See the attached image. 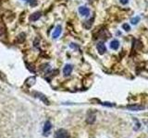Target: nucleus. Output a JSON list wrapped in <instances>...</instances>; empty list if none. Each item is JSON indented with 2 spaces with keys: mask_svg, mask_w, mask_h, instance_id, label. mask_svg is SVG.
Wrapping results in <instances>:
<instances>
[{
  "mask_svg": "<svg viewBox=\"0 0 148 138\" xmlns=\"http://www.w3.org/2000/svg\"><path fill=\"white\" fill-rule=\"evenodd\" d=\"M55 138H69V135L65 129H59L55 133Z\"/></svg>",
  "mask_w": 148,
  "mask_h": 138,
  "instance_id": "obj_1",
  "label": "nucleus"
},
{
  "mask_svg": "<svg viewBox=\"0 0 148 138\" xmlns=\"http://www.w3.org/2000/svg\"><path fill=\"white\" fill-rule=\"evenodd\" d=\"M79 13H80L82 16L87 17L90 15V9L86 7H79Z\"/></svg>",
  "mask_w": 148,
  "mask_h": 138,
  "instance_id": "obj_2",
  "label": "nucleus"
},
{
  "mask_svg": "<svg viewBox=\"0 0 148 138\" xmlns=\"http://www.w3.org/2000/svg\"><path fill=\"white\" fill-rule=\"evenodd\" d=\"M72 72V66L71 64H66L63 68V74L65 76H69Z\"/></svg>",
  "mask_w": 148,
  "mask_h": 138,
  "instance_id": "obj_3",
  "label": "nucleus"
},
{
  "mask_svg": "<svg viewBox=\"0 0 148 138\" xmlns=\"http://www.w3.org/2000/svg\"><path fill=\"white\" fill-rule=\"evenodd\" d=\"M96 48H97V51H98V53L100 54H104L106 53V46H105V44L103 43H97Z\"/></svg>",
  "mask_w": 148,
  "mask_h": 138,
  "instance_id": "obj_4",
  "label": "nucleus"
},
{
  "mask_svg": "<svg viewBox=\"0 0 148 138\" xmlns=\"http://www.w3.org/2000/svg\"><path fill=\"white\" fill-rule=\"evenodd\" d=\"M61 31H62V28L60 25L56 27V29L54 30V32H53V38L54 39H57L58 37H59V35L61 34Z\"/></svg>",
  "mask_w": 148,
  "mask_h": 138,
  "instance_id": "obj_5",
  "label": "nucleus"
},
{
  "mask_svg": "<svg viewBox=\"0 0 148 138\" xmlns=\"http://www.w3.org/2000/svg\"><path fill=\"white\" fill-rule=\"evenodd\" d=\"M42 16V13L39 12V11H37V12H34L32 15L30 17V20L31 21H36V20H38L39 18H41Z\"/></svg>",
  "mask_w": 148,
  "mask_h": 138,
  "instance_id": "obj_6",
  "label": "nucleus"
},
{
  "mask_svg": "<svg viewBox=\"0 0 148 138\" xmlns=\"http://www.w3.org/2000/svg\"><path fill=\"white\" fill-rule=\"evenodd\" d=\"M119 47V41L118 40H113L110 43V48L113 50H118Z\"/></svg>",
  "mask_w": 148,
  "mask_h": 138,
  "instance_id": "obj_7",
  "label": "nucleus"
},
{
  "mask_svg": "<svg viewBox=\"0 0 148 138\" xmlns=\"http://www.w3.org/2000/svg\"><path fill=\"white\" fill-rule=\"evenodd\" d=\"M51 128H52V125H51V122L49 121L45 122V126H44V133L46 135V133H48V132L51 130Z\"/></svg>",
  "mask_w": 148,
  "mask_h": 138,
  "instance_id": "obj_8",
  "label": "nucleus"
},
{
  "mask_svg": "<svg viewBox=\"0 0 148 138\" xmlns=\"http://www.w3.org/2000/svg\"><path fill=\"white\" fill-rule=\"evenodd\" d=\"M128 109L132 110H143V107L141 105H130V106H128Z\"/></svg>",
  "mask_w": 148,
  "mask_h": 138,
  "instance_id": "obj_9",
  "label": "nucleus"
},
{
  "mask_svg": "<svg viewBox=\"0 0 148 138\" xmlns=\"http://www.w3.org/2000/svg\"><path fill=\"white\" fill-rule=\"evenodd\" d=\"M86 121H87L88 123H92V122L95 121V116L94 114L90 115V113H89V116H88V118L86 119Z\"/></svg>",
  "mask_w": 148,
  "mask_h": 138,
  "instance_id": "obj_10",
  "label": "nucleus"
},
{
  "mask_svg": "<svg viewBox=\"0 0 148 138\" xmlns=\"http://www.w3.org/2000/svg\"><path fill=\"white\" fill-rule=\"evenodd\" d=\"M18 40L20 43H22V41L25 40V34L24 33H21L20 35L18 36Z\"/></svg>",
  "mask_w": 148,
  "mask_h": 138,
  "instance_id": "obj_11",
  "label": "nucleus"
},
{
  "mask_svg": "<svg viewBox=\"0 0 148 138\" xmlns=\"http://www.w3.org/2000/svg\"><path fill=\"white\" fill-rule=\"evenodd\" d=\"M139 21H140V18H139V17H135V18H132V24H134V25L137 24Z\"/></svg>",
  "mask_w": 148,
  "mask_h": 138,
  "instance_id": "obj_12",
  "label": "nucleus"
},
{
  "mask_svg": "<svg viewBox=\"0 0 148 138\" xmlns=\"http://www.w3.org/2000/svg\"><path fill=\"white\" fill-rule=\"evenodd\" d=\"M122 28H123V30H125L126 31H129L130 30H131V27H130L129 24H127V23H125V24L122 25Z\"/></svg>",
  "mask_w": 148,
  "mask_h": 138,
  "instance_id": "obj_13",
  "label": "nucleus"
},
{
  "mask_svg": "<svg viewBox=\"0 0 148 138\" xmlns=\"http://www.w3.org/2000/svg\"><path fill=\"white\" fill-rule=\"evenodd\" d=\"M30 5H31L32 7H35L36 5H37V1H36V0H31V1H30Z\"/></svg>",
  "mask_w": 148,
  "mask_h": 138,
  "instance_id": "obj_14",
  "label": "nucleus"
},
{
  "mask_svg": "<svg viewBox=\"0 0 148 138\" xmlns=\"http://www.w3.org/2000/svg\"><path fill=\"white\" fill-rule=\"evenodd\" d=\"M120 3H121L122 5H126L129 3V0H120Z\"/></svg>",
  "mask_w": 148,
  "mask_h": 138,
  "instance_id": "obj_15",
  "label": "nucleus"
}]
</instances>
